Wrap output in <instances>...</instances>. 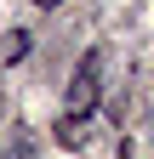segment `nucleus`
Returning a JSON list of instances; mask_svg holds the SVG:
<instances>
[{"mask_svg": "<svg viewBox=\"0 0 154 159\" xmlns=\"http://www.w3.org/2000/svg\"><path fill=\"white\" fill-rule=\"evenodd\" d=\"M97 91H103V63H97V51H86L80 63H74V80H69V114H91L97 108Z\"/></svg>", "mask_w": 154, "mask_h": 159, "instance_id": "f257e3e1", "label": "nucleus"}, {"mask_svg": "<svg viewBox=\"0 0 154 159\" xmlns=\"http://www.w3.org/2000/svg\"><path fill=\"white\" fill-rule=\"evenodd\" d=\"M86 131H91L86 114H69L63 125H57V142H63V148H86Z\"/></svg>", "mask_w": 154, "mask_h": 159, "instance_id": "f03ea898", "label": "nucleus"}, {"mask_svg": "<svg viewBox=\"0 0 154 159\" xmlns=\"http://www.w3.org/2000/svg\"><path fill=\"white\" fill-rule=\"evenodd\" d=\"M0 57H6V63H23L29 57V29H12L6 40H0Z\"/></svg>", "mask_w": 154, "mask_h": 159, "instance_id": "7ed1b4c3", "label": "nucleus"}, {"mask_svg": "<svg viewBox=\"0 0 154 159\" xmlns=\"http://www.w3.org/2000/svg\"><path fill=\"white\" fill-rule=\"evenodd\" d=\"M34 6H46V11H51V6H63V0H34Z\"/></svg>", "mask_w": 154, "mask_h": 159, "instance_id": "20e7f679", "label": "nucleus"}]
</instances>
